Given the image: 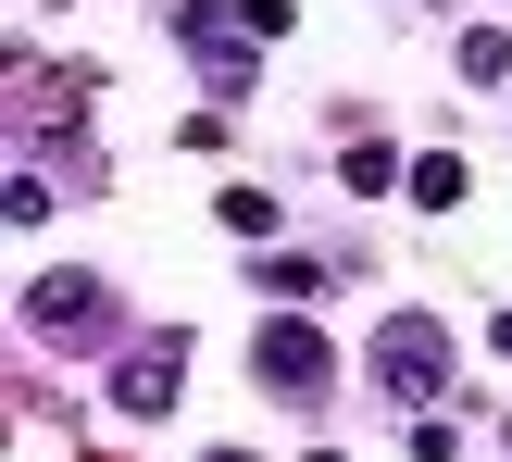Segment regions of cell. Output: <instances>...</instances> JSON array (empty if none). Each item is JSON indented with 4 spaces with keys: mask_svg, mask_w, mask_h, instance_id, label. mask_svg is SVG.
Listing matches in <instances>:
<instances>
[{
    "mask_svg": "<svg viewBox=\"0 0 512 462\" xmlns=\"http://www.w3.org/2000/svg\"><path fill=\"white\" fill-rule=\"evenodd\" d=\"M263 388H288V400L325 388V338H313V325H275V338H263Z\"/></svg>",
    "mask_w": 512,
    "mask_h": 462,
    "instance_id": "obj_2",
    "label": "cell"
},
{
    "mask_svg": "<svg viewBox=\"0 0 512 462\" xmlns=\"http://www.w3.org/2000/svg\"><path fill=\"white\" fill-rule=\"evenodd\" d=\"M375 350H388V388H400V400H425V388H438V363H450V338H438L425 313H400Z\"/></svg>",
    "mask_w": 512,
    "mask_h": 462,
    "instance_id": "obj_1",
    "label": "cell"
}]
</instances>
